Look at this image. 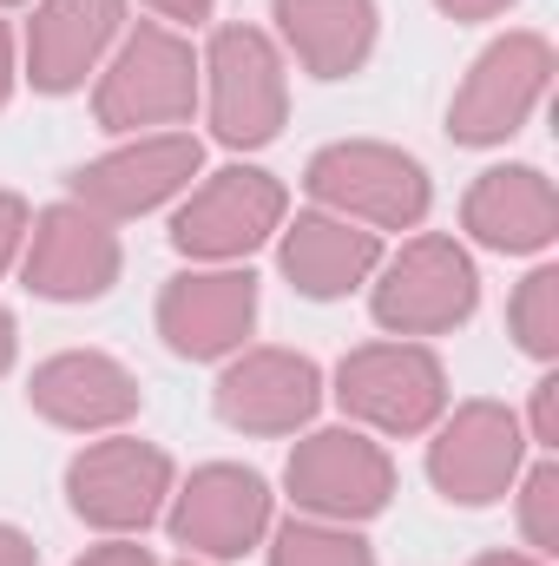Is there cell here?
<instances>
[{"label": "cell", "mask_w": 559, "mask_h": 566, "mask_svg": "<svg viewBox=\"0 0 559 566\" xmlns=\"http://www.w3.org/2000/svg\"><path fill=\"white\" fill-rule=\"evenodd\" d=\"M191 99H198V60H191V46L178 33H165V27H139L119 46L113 73L99 80V99L93 106H99V126L106 133H139V126L184 119Z\"/></svg>", "instance_id": "obj_1"}, {"label": "cell", "mask_w": 559, "mask_h": 566, "mask_svg": "<svg viewBox=\"0 0 559 566\" xmlns=\"http://www.w3.org/2000/svg\"><path fill=\"white\" fill-rule=\"evenodd\" d=\"M303 185L329 211L382 224V231H409V224L428 218V178H421V165L402 158V151H389V145H329V151L309 158Z\"/></svg>", "instance_id": "obj_2"}, {"label": "cell", "mask_w": 559, "mask_h": 566, "mask_svg": "<svg viewBox=\"0 0 559 566\" xmlns=\"http://www.w3.org/2000/svg\"><path fill=\"white\" fill-rule=\"evenodd\" d=\"M547 80H553V46H547L540 33H507V40H494V46L474 60L467 86H461V99H454V113H447V133L461 145H500L507 133L527 126V113L540 106Z\"/></svg>", "instance_id": "obj_3"}, {"label": "cell", "mask_w": 559, "mask_h": 566, "mask_svg": "<svg viewBox=\"0 0 559 566\" xmlns=\"http://www.w3.org/2000/svg\"><path fill=\"white\" fill-rule=\"evenodd\" d=\"M474 303H481V283H474V264L454 238H415L376 283V323L395 336L454 329L474 316Z\"/></svg>", "instance_id": "obj_4"}, {"label": "cell", "mask_w": 559, "mask_h": 566, "mask_svg": "<svg viewBox=\"0 0 559 566\" xmlns=\"http://www.w3.org/2000/svg\"><path fill=\"white\" fill-rule=\"evenodd\" d=\"M336 396H342L349 416L389 428V434H421L441 416L447 382H441V363L415 343H369V349L342 356Z\"/></svg>", "instance_id": "obj_5"}, {"label": "cell", "mask_w": 559, "mask_h": 566, "mask_svg": "<svg viewBox=\"0 0 559 566\" xmlns=\"http://www.w3.org/2000/svg\"><path fill=\"white\" fill-rule=\"evenodd\" d=\"M289 494L296 507L309 514H329V521H369L389 507L395 494V468L376 441L349 434V428H323L309 441H296L289 454Z\"/></svg>", "instance_id": "obj_6"}, {"label": "cell", "mask_w": 559, "mask_h": 566, "mask_svg": "<svg viewBox=\"0 0 559 566\" xmlns=\"http://www.w3.org/2000/svg\"><path fill=\"white\" fill-rule=\"evenodd\" d=\"M289 113L283 60L257 27H224L211 40V126L224 145H271Z\"/></svg>", "instance_id": "obj_7"}, {"label": "cell", "mask_w": 559, "mask_h": 566, "mask_svg": "<svg viewBox=\"0 0 559 566\" xmlns=\"http://www.w3.org/2000/svg\"><path fill=\"white\" fill-rule=\"evenodd\" d=\"M283 224V185L271 171H218L171 224L184 258H244Z\"/></svg>", "instance_id": "obj_8"}, {"label": "cell", "mask_w": 559, "mask_h": 566, "mask_svg": "<svg viewBox=\"0 0 559 566\" xmlns=\"http://www.w3.org/2000/svg\"><path fill=\"white\" fill-rule=\"evenodd\" d=\"M198 139L191 133H158V139H139L113 158H93L73 171V198L80 211L93 218H139L151 205H165L171 191H184L198 178Z\"/></svg>", "instance_id": "obj_9"}, {"label": "cell", "mask_w": 559, "mask_h": 566, "mask_svg": "<svg viewBox=\"0 0 559 566\" xmlns=\"http://www.w3.org/2000/svg\"><path fill=\"white\" fill-rule=\"evenodd\" d=\"M165 488H171V461L151 441H99L66 468L73 514L93 521V527H113V534L145 527L158 514Z\"/></svg>", "instance_id": "obj_10"}, {"label": "cell", "mask_w": 559, "mask_h": 566, "mask_svg": "<svg viewBox=\"0 0 559 566\" xmlns=\"http://www.w3.org/2000/svg\"><path fill=\"white\" fill-rule=\"evenodd\" d=\"M520 422L507 416V409H494V402H467L454 422L441 428V441H434V454H428V474H434V488L447 494V501H461V507H487V501H500L507 494V481L520 474Z\"/></svg>", "instance_id": "obj_11"}, {"label": "cell", "mask_w": 559, "mask_h": 566, "mask_svg": "<svg viewBox=\"0 0 559 566\" xmlns=\"http://www.w3.org/2000/svg\"><path fill=\"white\" fill-rule=\"evenodd\" d=\"M257 323V277L251 271H204V277H171L158 296V336L204 363V356H231Z\"/></svg>", "instance_id": "obj_12"}, {"label": "cell", "mask_w": 559, "mask_h": 566, "mask_svg": "<svg viewBox=\"0 0 559 566\" xmlns=\"http://www.w3.org/2000/svg\"><path fill=\"white\" fill-rule=\"evenodd\" d=\"M316 402H323V376L309 356L289 349H251L218 382V416L244 434H289L316 416Z\"/></svg>", "instance_id": "obj_13"}, {"label": "cell", "mask_w": 559, "mask_h": 566, "mask_svg": "<svg viewBox=\"0 0 559 566\" xmlns=\"http://www.w3.org/2000/svg\"><path fill=\"white\" fill-rule=\"evenodd\" d=\"M119 277V244L113 231L80 211V205H53L40 211L33 224V251H27V283L53 303H86V296H106Z\"/></svg>", "instance_id": "obj_14"}, {"label": "cell", "mask_w": 559, "mask_h": 566, "mask_svg": "<svg viewBox=\"0 0 559 566\" xmlns=\"http://www.w3.org/2000/svg\"><path fill=\"white\" fill-rule=\"evenodd\" d=\"M264 521H271V494L251 468H198L171 507V534L211 560H238L264 534Z\"/></svg>", "instance_id": "obj_15"}, {"label": "cell", "mask_w": 559, "mask_h": 566, "mask_svg": "<svg viewBox=\"0 0 559 566\" xmlns=\"http://www.w3.org/2000/svg\"><path fill=\"white\" fill-rule=\"evenodd\" d=\"M126 0H46L33 13L27 33V66L40 93H73L86 80V66L106 53V40L119 33Z\"/></svg>", "instance_id": "obj_16"}, {"label": "cell", "mask_w": 559, "mask_h": 566, "mask_svg": "<svg viewBox=\"0 0 559 566\" xmlns=\"http://www.w3.org/2000/svg\"><path fill=\"white\" fill-rule=\"evenodd\" d=\"M27 396H33V409L46 422H60V428H113L139 409V382L113 356H93V349L40 363Z\"/></svg>", "instance_id": "obj_17"}, {"label": "cell", "mask_w": 559, "mask_h": 566, "mask_svg": "<svg viewBox=\"0 0 559 566\" xmlns=\"http://www.w3.org/2000/svg\"><path fill=\"white\" fill-rule=\"evenodd\" d=\"M467 231L494 251H540L559 231V198L534 165H500L467 191Z\"/></svg>", "instance_id": "obj_18"}, {"label": "cell", "mask_w": 559, "mask_h": 566, "mask_svg": "<svg viewBox=\"0 0 559 566\" xmlns=\"http://www.w3.org/2000/svg\"><path fill=\"white\" fill-rule=\"evenodd\" d=\"M382 244L376 231H356V218H329V211H303L283 238V271L303 296H342L376 271Z\"/></svg>", "instance_id": "obj_19"}, {"label": "cell", "mask_w": 559, "mask_h": 566, "mask_svg": "<svg viewBox=\"0 0 559 566\" xmlns=\"http://www.w3.org/2000/svg\"><path fill=\"white\" fill-rule=\"evenodd\" d=\"M277 27L316 80H349L376 46V0H277Z\"/></svg>", "instance_id": "obj_20"}, {"label": "cell", "mask_w": 559, "mask_h": 566, "mask_svg": "<svg viewBox=\"0 0 559 566\" xmlns=\"http://www.w3.org/2000/svg\"><path fill=\"white\" fill-rule=\"evenodd\" d=\"M271 566H376V554H369V541H356V534L289 521V527L277 534V554H271Z\"/></svg>", "instance_id": "obj_21"}, {"label": "cell", "mask_w": 559, "mask_h": 566, "mask_svg": "<svg viewBox=\"0 0 559 566\" xmlns=\"http://www.w3.org/2000/svg\"><path fill=\"white\" fill-rule=\"evenodd\" d=\"M514 336H520V349H534V356H553L559 349V271H534V277L520 283V296H514Z\"/></svg>", "instance_id": "obj_22"}, {"label": "cell", "mask_w": 559, "mask_h": 566, "mask_svg": "<svg viewBox=\"0 0 559 566\" xmlns=\"http://www.w3.org/2000/svg\"><path fill=\"white\" fill-rule=\"evenodd\" d=\"M520 527L534 547H559V468H534L527 474V494H520Z\"/></svg>", "instance_id": "obj_23"}, {"label": "cell", "mask_w": 559, "mask_h": 566, "mask_svg": "<svg viewBox=\"0 0 559 566\" xmlns=\"http://www.w3.org/2000/svg\"><path fill=\"white\" fill-rule=\"evenodd\" d=\"M20 231H27V205L0 191V271H7V258L20 251Z\"/></svg>", "instance_id": "obj_24"}, {"label": "cell", "mask_w": 559, "mask_h": 566, "mask_svg": "<svg viewBox=\"0 0 559 566\" xmlns=\"http://www.w3.org/2000/svg\"><path fill=\"white\" fill-rule=\"evenodd\" d=\"M534 428H540V441H547V448L559 441V382H553V376L534 389Z\"/></svg>", "instance_id": "obj_25"}, {"label": "cell", "mask_w": 559, "mask_h": 566, "mask_svg": "<svg viewBox=\"0 0 559 566\" xmlns=\"http://www.w3.org/2000/svg\"><path fill=\"white\" fill-rule=\"evenodd\" d=\"M80 566H151V554H145V547H126V541H119V547H93V554H86Z\"/></svg>", "instance_id": "obj_26"}, {"label": "cell", "mask_w": 559, "mask_h": 566, "mask_svg": "<svg viewBox=\"0 0 559 566\" xmlns=\"http://www.w3.org/2000/svg\"><path fill=\"white\" fill-rule=\"evenodd\" d=\"M0 566H33V541L13 534V527H0Z\"/></svg>", "instance_id": "obj_27"}, {"label": "cell", "mask_w": 559, "mask_h": 566, "mask_svg": "<svg viewBox=\"0 0 559 566\" xmlns=\"http://www.w3.org/2000/svg\"><path fill=\"white\" fill-rule=\"evenodd\" d=\"M500 7H514V0H441V13H454V20H487Z\"/></svg>", "instance_id": "obj_28"}, {"label": "cell", "mask_w": 559, "mask_h": 566, "mask_svg": "<svg viewBox=\"0 0 559 566\" xmlns=\"http://www.w3.org/2000/svg\"><path fill=\"white\" fill-rule=\"evenodd\" d=\"M151 7H158L165 20H204V13H211V0H151Z\"/></svg>", "instance_id": "obj_29"}, {"label": "cell", "mask_w": 559, "mask_h": 566, "mask_svg": "<svg viewBox=\"0 0 559 566\" xmlns=\"http://www.w3.org/2000/svg\"><path fill=\"white\" fill-rule=\"evenodd\" d=\"M7 93H13V46H7V27H0V106H7Z\"/></svg>", "instance_id": "obj_30"}, {"label": "cell", "mask_w": 559, "mask_h": 566, "mask_svg": "<svg viewBox=\"0 0 559 566\" xmlns=\"http://www.w3.org/2000/svg\"><path fill=\"white\" fill-rule=\"evenodd\" d=\"M7 363H13V316L0 310V369H7Z\"/></svg>", "instance_id": "obj_31"}, {"label": "cell", "mask_w": 559, "mask_h": 566, "mask_svg": "<svg viewBox=\"0 0 559 566\" xmlns=\"http://www.w3.org/2000/svg\"><path fill=\"white\" fill-rule=\"evenodd\" d=\"M474 566H540V560H527V554H487V560H474Z\"/></svg>", "instance_id": "obj_32"}, {"label": "cell", "mask_w": 559, "mask_h": 566, "mask_svg": "<svg viewBox=\"0 0 559 566\" xmlns=\"http://www.w3.org/2000/svg\"><path fill=\"white\" fill-rule=\"evenodd\" d=\"M0 7H13V0H0Z\"/></svg>", "instance_id": "obj_33"}]
</instances>
